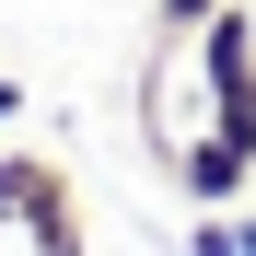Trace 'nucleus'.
Returning a JSON list of instances; mask_svg holds the SVG:
<instances>
[{
	"label": "nucleus",
	"instance_id": "obj_1",
	"mask_svg": "<svg viewBox=\"0 0 256 256\" xmlns=\"http://www.w3.org/2000/svg\"><path fill=\"white\" fill-rule=\"evenodd\" d=\"M198 82H210V128L233 152H256V12L244 0H222L198 24Z\"/></svg>",
	"mask_w": 256,
	"mask_h": 256
},
{
	"label": "nucleus",
	"instance_id": "obj_2",
	"mask_svg": "<svg viewBox=\"0 0 256 256\" xmlns=\"http://www.w3.org/2000/svg\"><path fill=\"white\" fill-rule=\"evenodd\" d=\"M0 210L24 222V244H35V256H82V210H70V175H58V163L0 152Z\"/></svg>",
	"mask_w": 256,
	"mask_h": 256
},
{
	"label": "nucleus",
	"instance_id": "obj_3",
	"mask_svg": "<svg viewBox=\"0 0 256 256\" xmlns=\"http://www.w3.org/2000/svg\"><path fill=\"white\" fill-rule=\"evenodd\" d=\"M175 175H186V198H198V210H222V198H244L256 152H233L222 128H210V140H186V152H175Z\"/></svg>",
	"mask_w": 256,
	"mask_h": 256
},
{
	"label": "nucleus",
	"instance_id": "obj_4",
	"mask_svg": "<svg viewBox=\"0 0 256 256\" xmlns=\"http://www.w3.org/2000/svg\"><path fill=\"white\" fill-rule=\"evenodd\" d=\"M186 256H256V222H244V210H198Z\"/></svg>",
	"mask_w": 256,
	"mask_h": 256
},
{
	"label": "nucleus",
	"instance_id": "obj_5",
	"mask_svg": "<svg viewBox=\"0 0 256 256\" xmlns=\"http://www.w3.org/2000/svg\"><path fill=\"white\" fill-rule=\"evenodd\" d=\"M152 12H163V35H198L210 12H222V0H152Z\"/></svg>",
	"mask_w": 256,
	"mask_h": 256
},
{
	"label": "nucleus",
	"instance_id": "obj_6",
	"mask_svg": "<svg viewBox=\"0 0 256 256\" xmlns=\"http://www.w3.org/2000/svg\"><path fill=\"white\" fill-rule=\"evenodd\" d=\"M0 116H24V82H0Z\"/></svg>",
	"mask_w": 256,
	"mask_h": 256
}]
</instances>
